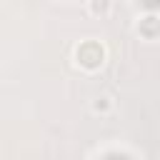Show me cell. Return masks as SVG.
<instances>
[{
	"instance_id": "1",
	"label": "cell",
	"mask_w": 160,
	"mask_h": 160,
	"mask_svg": "<svg viewBox=\"0 0 160 160\" xmlns=\"http://www.w3.org/2000/svg\"><path fill=\"white\" fill-rule=\"evenodd\" d=\"M88 5H90V12H92V15H108L112 2H110V0H90Z\"/></svg>"
},
{
	"instance_id": "2",
	"label": "cell",
	"mask_w": 160,
	"mask_h": 160,
	"mask_svg": "<svg viewBox=\"0 0 160 160\" xmlns=\"http://www.w3.org/2000/svg\"><path fill=\"white\" fill-rule=\"evenodd\" d=\"M110 105H112V102H110V98H98V100L92 102V110H95V112H108V110H110Z\"/></svg>"
}]
</instances>
